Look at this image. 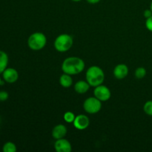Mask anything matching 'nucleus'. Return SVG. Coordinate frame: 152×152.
Returning a JSON list of instances; mask_svg holds the SVG:
<instances>
[{
  "instance_id": "1",
  "label": "nucleus",
  "mask_w": 152,
  "mask_h": 152,
  "mask_svg": "<svg viewBox=\"0 0 152 152\" xmlns=\"http://www.w3.org/2000/svg\"><path fill=\"white\" fill-rule=\"evenodd\" d=\"M85 62L81 58L77 56L68 57L62 64V70L65 74L70 75H76L80 74L84 70Z\"/></svg>"
},
{
  "instance_id": "2",
  "label": "nucleus",
  "mask_w": 152,
  "mask_h": 152,
  "mask_svg": "<svg viewBox=\"0 0 152 152\" xmlns=\"http://www.w3.org/2000/svg\"><path fill=\"white\" fill-rule=\"evenodd\" d=\"M86 81L92 87H96L103 83L105 80V74L102 68L99 66L90 67L86 74Z\"/></svg>"
},
{
  "instance_id": "3",
  "label": "nucleus",
  "mask_w": 152,
  "mask_h": 152,
  "mask_svg": "<svg viewBox=\"0 0 152 152\" xmlns=\"http://www.w3.org/2000/svg\"><path fill=\"white\" fill-rule=\"evenodd\" d=\"M47 37L41 32H36L31 34L28 39V45L31 50H40L45 47Z\"/></svg>"
},
{
  "instance_id": "4",
  "label": "nucleus",
  "mask_w": 152,
  "mask_h": 152,
  "mask_svg": "<svg viewBox=\"0 0 152 152\" xmlns=\"http://www.w3.org/2000/svg\"><path fill=\"white\" fill-rule=\"evenodd\" d=\"M73 37L69 34H63L58 36L54 41V48L57 51L64 53L68 51L72 47Z\"/></svg>"
},
{
  "instance_id": "5",
  "label": "nucleus",
  "mask_w": 152,
  "mask_h": 152,
  "mask_svg": "<svg viewBox=\"0 0 152 152\" xmlns=\"http://www.w3.org/2000/svg\"><path fill=\"white\" fill-rule=\"evenodd\" d=\"M83 108L88 114H96L102 108V102L95 96L88 97L83 103Z\"/></svg>"
},
{
  "instance_id": "6",
  "label": "nucleus",
  "mask_w": 152,
  "mask_h": 152,
  "mask_svg": "<svg viewBox=\"0 0 152 152\" xmlns=\"http://www.w3.org/2000/svg\"><path fill=\"white\" fill-rule=\"evenodd\" d=\"M94 95L101 102H105L111 98V93L110 89L107 86L100 85L95 87L94 90Z\"/></svg>"
},
{
  "instance_id": "7",
  "label": "nucleus",
  "mask_w": 152,
  "mask_h": 152,
  "mask_svg": "<svg viewBox=\"0 0 152 152\" xmlns=\"http://www.w3.org/2000/svg\"><path fill=\"white\" fill-rule=\"evenodd\" d=\"M1 74L3 80L10 84L16 83L19 79V73L13 68H7Z\"/></svg>"
},
{
  "instance_id": "8",
  "label": "nucleus",
  "mask_w": 152,
  "mask_h": 152,
  "mask_svg": "<svg viewBox=\"0 0 152 152\" xmlns=\"http://www.w3.org/2000/svg\"><path fill=\"white\" fill-rule=\"evenodd\" d=\"M74 126L78 130H85L88 127L90 124V120L88 117L84 114H79L76 116V118L74 120Z\"/></svg>"
},
{
  "instance_id": "9",
  "label": "nucleus",
  "mask_w": 152,
  "mask_h": 152,
  "mask_svg": "<svg viewBox=\"0 0 152 152\" xmlns=\"http://www.w3.org/2000/svg\"><path fill=\"white\" fill-rule=\"evenodd\" d=\"M54 148L57 152H71L72 151L71 142L64 138L56 140L54 143Z\"/></svg>"
},
{
  "instance_id": "10",
  "label": "nucleus",
  "mask_w": 152,
  "mask_h": 152,
  "mask_svg": "<svg viewBox=\"0 0 152 152\" xmlns=\"http://www.w3.org/2000/svg\"><path fill=\"white\" fill-rule=\"evenodd\" d=\"M129 74V68L125 64H119L114 68V76L118 80L126 78Z\"/></svg>"
},
{
  "instance_id": "11",
  "label": "nucleus",
  "mask_w": 152,
  "mask_h": 152,
  "mask_svg": "<svg viewBox=\"0 0 152 152\" xmlns=\"http://www.w3.org/2000/svg\"><path fill=\"white\" fill-rule=\"evenodd\" d=\"M67 134L66 126L62 124H59L55 126L52 130V137L55 140H59L64 138Z\"/></svg>"
},
{
  "instance_id": "12",
  "label": "nucleus",
  "mask_w": 152,
  "mask_h": 152,
  "mask_svg": "<svg viewBox=\"0 0 152 152\" xmlns=\"http://www.w3.org/2000/svg\"><path fill=\"white\" fill-rule=\"evenodd\" d=\"M90 85L87 81L80 80L74 85V91L80 94H86L90 88Z\"/></svg>"
},
{
  "instance_id": "13",
  "label": "nucleus",
  "mask_w": 152,
  "mask_h": 152,
  "mask_svg": "<svg viewBox=\"0 0 152 152\" xmlns=\"http://www.w3.org/2000/svg\"><path fill=\"white\" fill-rule=\"evenodd\" d=\"M9 62L8 55L4 50H0V74L7 68Z\"/></svg>"
},
{
  "instance_id": "14",
  "label": "nucleus",
  "mask_w": 152,
  "mask_h": 152,
  "mask_svg": "<svg viewBox=\"0 0 152 152\" xmlns=\"http://www.w3.org/2000/svg\"><path fill=\"white\" fill-rule=\"evenodd\" d=\"M71 76V75H70V74H65V73H64L61 76L60 78H59V83H60L62 87L68 88L71 87L72 86L73 80Z\"/></svg>"
},
{
  "instance_id": "15",
  "label": "nucleus",
  "mask_w": 152,
  "mask_h": 152,
  "mask_svg": "<svg viewBox=\"0 0 152 152\" xmlns=\"http://www.w3.org/2000/svg\"><path fill=\"white\" fill-rule=\"evenodd\" d=\"M2 151L4 152H16L17 151V148L16 144L9 141L3 145Z\"/></svg>"
},
{
  "instance_id": "16",
  "label": "nucleus",
  "mask_w": 152,
  "mask_h": 152,
  "mask_svg": "<svg viewBox=\"0 0 152 152\" xmlns=\"http://www.w3.org/2000/svg\"><path fill=\"white\" fill-rule=\"evenodd\" d=\"M146 73V69L145 68H143V67H139L135 71L134 75L137 79H142L145 77Z\"/></svg>"
},
{
  "instance_id": "17",
  "label": "nucleus",
  "mask_w": 152,
  "mask_h": 152,
  "mask_svg": "<svg viewBox=\"0 0 152 152\" xmlns=\"http://www.w3.org/2000/svg\"><path fill=\"white\" fill-rule=\"evenodd\" d=\"M63 118H64V120H65L66 123H74V120H75L76 116L75 114H74L73 112H71V111H67V112H65V114H64Z\"/></svg>"
},
{
  "instance_id": "18",
  "label": "nucleus",
  "mask_w": 152,
  "mask_h": 152,
  "mask_svg": "<svg viewBox=\"0 0 152 152\" xmlns=\"http://www.w3.org/2000/svg\"><path fill=\"white\" fill-rule=\"evenodd\" d=\"M144 112L148 116H152V100L147 101L143 106Z\"/></svg>"
},
{
  "instance_id": "19",
  "label": "nucleus",
  "mask_w": 152,
  "mask_h": 152,
  "mask_svg": "<svg viewBox=\"0 0 152 152\" xmlns=\"http://www.w3.org/2000/svg\"><path fill=\"white\" fill-rule=\"evenodd\" d=\"M9 97V94L6 91H0V101L4 102Z\"/></svg>"
},
{
  "instance_id": "20",
  "label": "nucleus",
  "mask_w": 152,
  "mask_h": 152,
  "mask_svg": "<svg viewBox=\"0 0 152 152\" xmlns=\"http://www.w3.org/2000/svg\"><path fill=\"white\" fill-rule=\"evenodd\" d=\"M145 27H146V28L148 31L152 32V16L151 17L146 19V21H145Z\"/></svg>"
},
{
  "instance_id": "21",
  "label": "nucleus",
  "mask_w": 152,
  "mask_h": 152,
  "mask_svg": "<svg viewBox=\"0 0 152 152\" xmlns=\"http://www.w3.org/2000/svg\"><path fill=\"white\" fill-rule=\"evenodd\" d=\"M143 15L144 16H145V19H148V18L151 17L152 16V10L151 9H147V10H145V11H144Z\"/></svg>"
},
{
  "instance_id": "22",
  "label": "nucleus",
  "mask_w": 152,
  "mask_h": 152,
  "mask_svg": "<svg viewBox=\"0 0 152 152\" xmlns=\"http://www.w3.org/2000/svg\"><path fill=\"white\" fill-rule=\"evenodd\" d=\"M89 4H97L98 2L100 1V0H86Z\"/></svg>"
},
{
  "instance_id": "23",
  "label": "nucleus",
  "mask_w": 152,
  "mask_h": 152,
  "mask_svg": "<svg viewBox=\"0 0 152 152\" xmlns=\"http://www.w3.org/2000/svg\"><path fill=\"white\" fill-rule=\"evenodd\" d=\"M4 82L2 81V79L1 78V77H0V86H1V85L3 84V83H4Z\"/></svg>"
},
{
  "instance_id": "24",
  "label": "nucleus",
  "mask_w": 152,
  "mask_h": 152,
  "mask_svg": "<svg viewBox=\"0 0 152 152\" xmlns=\"http://www.w3.org/2000/svg\"><path fill=\"white\" fill-rule=\"evenodd\" d=\"M73 1H76V2H78V1H82V0H72Z\"/></svg>"
},
{
  "instance_id": "25",
  "label": "nucleus",
  "mask_w": 152,
  "mask_h": 152,
  "mask_svg": "<svg viewBox=\"0 0 152 152\" xmlns=\"http://www.w3.org/2000/svg\"><path fill=\"white\" fill-rule=\"evenodd\" d=\"M150 9H151V10H152V1H151V5H150Z\"/></svg>"
}]
</instances>
